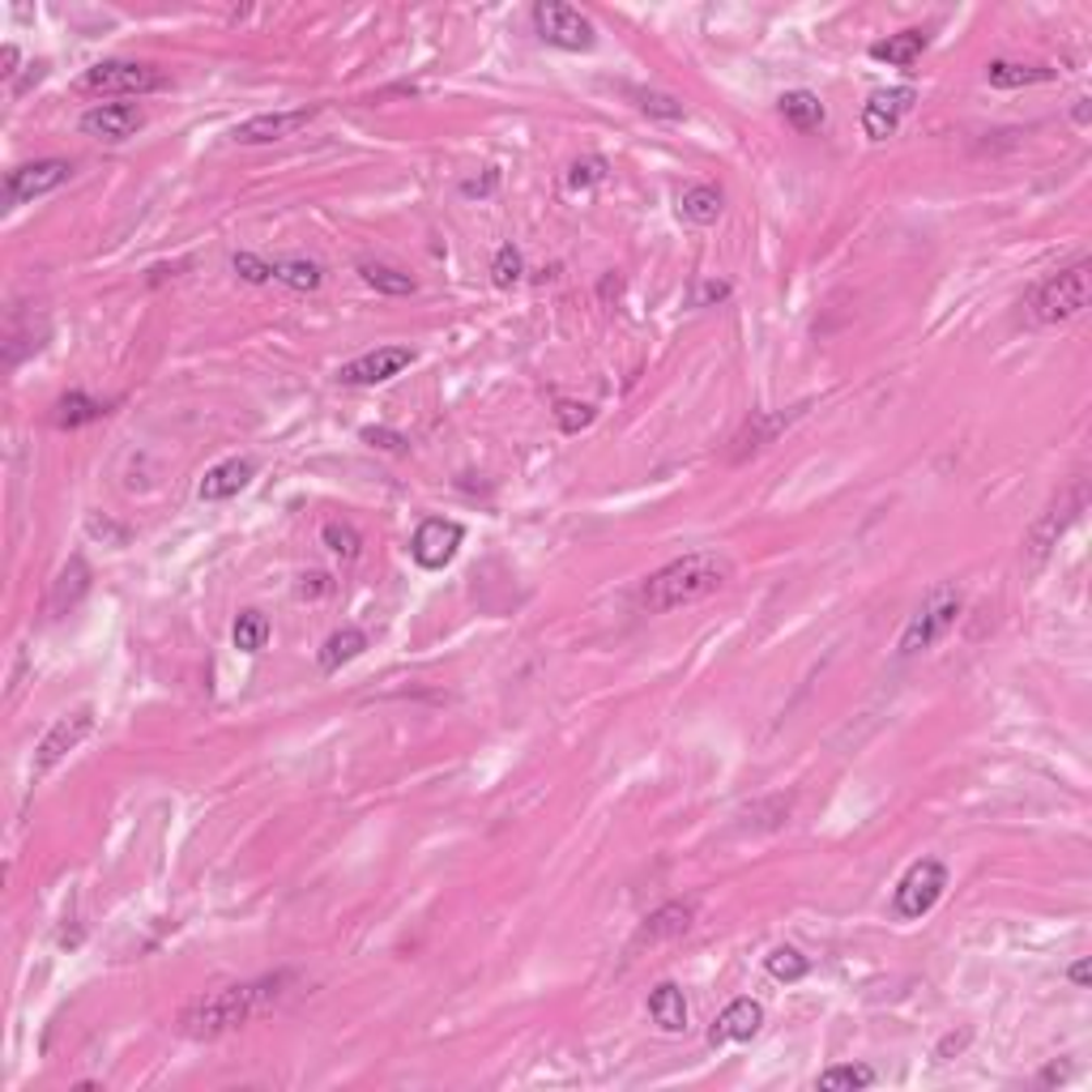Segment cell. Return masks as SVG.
I'll return each instance as SVG.
<instances>
[{
	"label": "cell",
	"mask_w": 1092,
	"mask_h": 1092,
	"mask_svg": "<svg viewBox=\"0 0 1092 1092\" xmlns=\"http://www.w3.org/2000/svg\"><path fill=\"white\" fill-rule=\"evenodd\" d=\"M291 986V973H274V978H256V982H240V986H222L214 994H201L193 998L175 1029L193 1042H214L222 1033H235L244 1029L248 1020H256L260 1011H269L274 1003H282V994Z\"/></svg>",
	"instance_id": "obj_1"
},
{
	"label": "cell",
	"mask_w": 1092,
	"mask_h": 1092,
	"mask_svg": "<svg viewBox=\"0 0 1092 1092\" xmlns=\"http://www.w3.org/2000/svg\"><path fill=\"white\" fill-rule=\"evenodd\" d=\"M735 581V563L717 550H692L666 568H657L641 585V606L653 610V615H666V610H679V606H692V602H704L713 597L717 590H726Z\"/></svg>",
	"instance_id": "obj_2"
},
{
	"label": "cell",
	"mask_w": 1092,
	"mask_h": 1092,
	"mask_svg": "<svg viewBox=\"0 0 1092 1092\" xmlns=\"http://www.w3.org/2000/svg\"><path fill=\"white\" fill-rule=\"evenodd\" d=\"M1089 278H1092L1089 260H1076V265L1058 269L1054 278H1045L1042 287L1033 291V299H1029L1033 320H1038V325H1063V320H1076V316L1089 307Z\"/></svg>",
	"instance_id": "obj_3"
},
{
	"label": "cell",
	"mask_w": 1092,
	"mask_h": 1092,
	"mask_svg": "<svg viewBox=\"0 0 1092 1092\" xmlns=\"http://www.w3.org/2000/svg\"><path fill=\"white\" fill-rule=\"evenodd\" d=\"M960 610H964V597H960L956 585L931 590V597H926V602L918 606V615L909 619V628L900 632V657H913V653H922V648L939 645L947 632L956 628Z\"/></svg>",
	"instance_id": "obj_4"
},
{
	"label": "cell",
	"mask_w": 1092,
	"mask_h": 1092,
	"mask_svg": "<svg viewBox=\"0 0 1092 1092\" xmlns=\"http://www.w3.org/2000/svg\"><path fill=\"white\" fill-rule=\"evenodd\" d=\"M944 893H947V866L939 858H922V862H913L900 875V884H896L893 893V913L900 922H918V918H926L939 905Z\"/></svg>",
	"instance_id": "obj_5"
},
{
	"label": "cell",
	"mask_w": 1092,
	"mask_h": 1092,
	"mask_svg": "<svg viewBox=\"0 0 1092 1092\" xmlns=\"http://www.w3.org/2000/svg\"><path fill=\"white\" fill-rule=\"evenodd\" d=\"M534 31H538V39L550 44V48L559 51H594L597 44V31L594 22L577 9V4H559V0H538L534 4Z\"/></svg>",
	"instance_id": "obj_6"
},
{
	"label": "cell",
	"mask_w": 1092,
	"mask_h": 1092,
	"mask_svg": "<svg viewBox=\"0 0 1092 1092\" xmlns=\"http://www.w3.org/2000/svg\"><path fill=\"white\" fill-rule=\"evenodd\" d=\"M1084 503H1089V483L1084 478H1076L1063 496L1054 499L1049 508H1045L1042 517L1033 521V530H1029V538H1024V550H1029V563L1038 568L1045 555L1058 546V538L1080 521V512H1084Z\"/></svg>",
	"instance_id": "obj_7"
},
{
	"label": "cell",
	"mask_w": 1092,
	"mask_h": 1092,
	"mask_svg": "<svg viewBox=\"0 0 1092 1092\" xmlns=\"http://www.w3.org/2000/svg\"><path fill=\"white\" fill-rule=\"evenodd\" d=\"M167 77L154 69V64H142V60H102L95 69L82 73V90L86 95H102V99H116V95H149V90H162Z\"/></svg>",
	"instance_id": "obj_8"
},
{
	"label": "cell",
	"mask_w": 1092,
	"mask_h": 1092,
	"mask_svg": "<svg viewBox=\"0 0 1092 1092\" xmlns=\"http://www.w3.org/2000/svg\"><path fill=\"white\" fill-rule=\"evenodd\" d=\"M69 175H73V162H64V158L22 162V167H13V171L4 175V205L13 209V205H26V201H35V197H48V193H56Z\"/></svg>",
	"instance_id": "obj_9"
},
{
	"label": "cell",
	"mask_w": 1092,
	"mask_h": 1092,
	"mask_svg": "<svg viewBox=\"0 0 1092 1092\" xmlns=\"http://www.w3.org/2000/svg\"><path fill=\"white\" fill-rule=\"evenodd\" d=\"M90 730H95V713H90V708H77V713H69V717H60L48 735L39 739V747H35V777L51 773L69 751H77V747L86 743Z\"/></svg>",
	"instance_id": "obj_10"
},
{
	"label": "cell",
	"mask_w": 1092,
	"mask_h": 1092,
	"mask_svg": "<svg viewBox=\"0 0 1092 1092\" xmlns=\"http://www.w3.org/2000/svg\"><path fill=\"white\" fill-rule=\"evenodd\" d=\"M316 120V107H295V111H265V116H252L244 124H235L231 142L235 146H274V142H287L295 137L299 129H307Z\"/></svg>",
	"instance_id": "obj_11"
},
{
	"label": "cell",
	"mask_w": 1092,
	"mask_h": 1092,
	"mask_svg": "<svg viewBox=\"0 0 1092 1092\" xmlns=\"http://www.w3.org/2000/svg\"><path fill=\"white\" fill-rule=\"evenodd\" d=\"M146 129V111L137 102H99L82 116V133L95 142H129L133 133Z\"/></svg>",
	"instance_id": "obj_12"
},
{
	"label": "cell",
	"mask_w": 1092,
	"mask_h": 1092,
	"mask_svg": "<svg viewBox=\"0 0 1092 1092\" xmlns=\"http://www.w3.org/2000/svg\"><path fill=\"white\" fill-rule=\"evenodd\" d=\"M465 538V530L457 525V521H445V517H427L418 530H414V538H410V555H414V563L418 568H427V572H436V568H445L448 559L457 555V546Z\"/></svg>",
	"instance_id": "obj_13"
},
{
	"label": "cell",
	"mask_w": 1092,
	"mask_h": 1092,
	"mask_svg": "<svg viewBox=\"0 0 1092 1092\" xmlns=\"http://www.w3.org/2000/svg\"><path fill=\"white\" fill-rule=\"evenodd\" d=\"M410 363H414V350L410 347H380V350H367V354L342 363V367H338V380H342V385H385V380L401 376Z\"/></svg>",
	"instance_id": "obj_14"
},
{
	"label": "cell",
	"mask_w": 1092,
	"mask_h": 1092,
	"mask_svg": "<svg viewBox=\"0 0 1092 1092\" xmlns=\"http://www.w3.org/2000/svg\"><path fill=\"white\" fill-rule=\"evenodd\" d=\"M913 86H896V90H879V95H871V102L862 107V133H866V142H888L896 129H900V120H905V111L913 107Z\"/></svg>",
	"instance_id": "obj_15"
},
{
	"label": "cell",
	"mask_w": 1092,
	"mask_h": 1092,
	"mask_svg": "<svg viewBox=\"0 0 1092 1092\" xmlns=\"http://www.w3.org/2000/svg\"><path fill=\"white\" fill-rule=\"evenodd\" d=\"M252 478H256V461H252V457H227V461H218V465L205 470L197 496L205 499V503H222V499L240 496Z\"/></svg>",
	"instance_id": "obj_16"
},
{
	"label": "cell",
	"mask_w": 1092,
	"mask_h": 1092,
	"mask_svg": "<svg viewBox=\"0 0 1092 1092\" xmlns=\"http://www.w3.org/2000/svg\"><path fill=\"white\" fill-rule=\"evenodd\" d=\"M764 1024V1007L755 998H735L708 1029V1042L713 1045H730V1042H751Z\"/></svg>",
	"instance_id": "obj_17"
},
{
	"label": "cell",
	"mask_w": 1092,
	"mask_h": 1092,
	"mask_svg": "<svg viewBox=\"0 0 1092 1092\" xmlns=\"http://www.w3.org/2000/svg\"><path fill=\"white\" fill-rule=\"evenodd\" d=\"M695 922V905L692 900H670L662 909H653L641 926V944H670L679 935H688Z\"/></svg>",
	"instance_id": "obj_18"
},
{
	"label": "cell",
	"mask_w": 1092,
	"mask_h": 1092,
	"mask_svg": "<svg viewBox=\"0 0 1092 1092\" xmlns=\"http://www.w3.org/2000/svg\"><path fill=\"white\" fill-rule=\"evenodd\" d=\"M648 1016L662 1033H683L688 1029V998L675 982H662L648 994Z\"/></svg>",
	"instance_id": "obj_19"
},
{
	"label": "cell",
	"mask_w": 1092,
	"mask_h": 1092,
	"mask_svg": "<svg viewBox=\"0 0 1092 1092\" xmlns=\"http://www.w3.org/2000/svg\"><path fill=\"white\" fill-rule=\"evenodd\" d=\"M802 410H806V405H794V410H786V414H781V410H777V414H751V423H747L743 432L735 436V461L747 457V452H755V448L768 445V440H773L786 423H794Z\"/></svg>",
	"instance_id": "obj_20"
},
{
	"label": "cell",
	"mask_w": 1092,
	"mask_h": 1092,
	"mask_svg": "<svg viewBox=\"0 0 1092 1092\" xmlns=\"http://www.w3.org/2000/svg\"><path fill=\"white\" fill-rule=\"evenodd\" d=\"M986 82H991L994 90H1020V86L1054 82V69L1049 64H1020V60H991Z\"/></svg>",
	"instance_id": "obj_21"
},
{
	"label": "cell",
	"mask_w": 1092,
	"mask_h": 1092,
	"mask_svg": "<svg viewBox=\"0 0 1092 1092\" xmlns=\"http://www.w3.org/2000/svg\"><path fill=\"white\" fill-rule=\"evenodd\" d=\"M926 31H900V35H888L884 44H871V60H884V64H896V69H905V64H913L922 51H926Z\"/></svg>",
	"instance_id": "obj_22"
},
{
	"label": "cell",
	"mask_w": 1092,
	"mask_h": 1092,
	"mask_svg": "<svg viewBox=\"0 0 1092 1092\" xmlns=\"http://www.w3.org/2000/svg\"><path fill=\"white\" fill-rule=\"evenodd\" d=\"M679 214H683L688 222H695V227L717 222V218H721V189H713V184H692V189H683Z\"/></svg>",
	"instance_id": "obj_23"
},
{
	"label": "cell",
	"mask_w": 1092,
	"mask_h": 1092,
	"mask_svg": "<svg viewBox=\"0 0 1092 1092\" xmlns=\"http://www.w3.org/2000/svg\"><path fill=\"white\" fill-rule=\"evenodd\" d=\"M363 648H367V636H363L359 628H342V632H333V636L320 645V657H316V662H320L325 675H333V670H342L347 662H354Z\"/></svg>",
	"instance_id": "obj_24"
},
{
	"label": "cell",
	"mask_w": 1092,
	"mask_h": 1092,
	"mask_svg": "<svg viewBox=\"0 0 1092 1092\" xmlns=\"http://www.w3.org/2000/svg\"><path fill=\"white\" fill-rule=\"evenodd\" d=\"M90 590V568L82 563V559H69V568L60 572V581H56V590H51V602L48 610L51 615H64L69 606H77V597Z\"/></svg>",
	"instance_id": "obj_25"
},
{
	"label": "cell",
	"mask_w": 1092,
	"mask_h": 1092,
	"mask_svg": "<svg viewBox=\"0 0 1092 1092\" xmlns=\"http://www.w3.org/2000/svg\"><path fill=\"white\" fill-rule=\"evenodd\" d=\"M274 282H282L291 291H316L325 282V269L307 256H282V260H274Z\"/></svg>",
	"instance_id": "obj_26"
},
{
	"label": "cell",
	"mask_w": 1092,
	"mask_h": 1092,
	"mask_svg": "<svg viewBox=\"0 0 1092 1092\" xmlns=\"http://www.w3.org/2000/svg\"><path fill=\"white\" fill-rule=\"evenodd\" d=\"M102 414H107V401H95L86 398V393H64V398L56 401V427H86V423H99Z\"/></svg>",
	"instance_id": "obj_27"
},
{
	"label": "cell",
	"mask_w": 1092,
	"mask_h": 1092,
	"mask_svg": "<svg viewBox=\"0 0 1092 1092\" xmlns=\"http://www.w3.org/2000/svg\"><path fill=\"white\" fill-rule=\"evenodd\" d=\"M781 116H786V124H794L798 133H811V129L824 124V102L815 99L811 90H786L781 95Z\"/></svg>",
	"instance_id": "obj_28"
},
{
	"label": "cell",
	"mask_w": 1092,
	"mask_h": 1092,
	"mask_svg": "<svg viewBox=\"0 0 1092 1092\" xmlns=\"http://www.w3.org/2000/svg\"><path fill=\"white\" fill-rule=\"evenodd\" d=\"M871 1084H875V1071L862 1067V1063L828 1067V1071H820V1080H815V1089H828V1092H853V1089H871Z\"/></svg>",
	"instance_id": "obj_29"
},
{
	"label": "cell",
	"mask_w": 1092,
	"mask_h": 1092,
	"mask_svg": "<svg viewBox=\"0 0 1092 1092\" xmlns=\"http://www.w3.org/2000/svg\"><path fill=\"white\" fill-rule=\"evenodd\" d=\"M764 969H768V978H777V982H802L806 973H811V960L798 951V947H777V951H768V960H764Z\"/></svg>",
	"instance_id": "obj_30"
},
{
	"label": "cell",
	"mask_w": 1092,
	"mask_h": 1092,
	"mask_svg": "<svg viewBox=\"0 0 1092 1092\" xmlns=\"http://www.w3.org/2000/svg\"><path fill=\"white\" fill-rule=\"evenodd\" d=\"M231 641H235V648H244V653H260V648L269 645V619L260 610H244L235 619V628H231Z\"/></svg>",
	"instance_id": "obj_31"
},
{
	"label": "cell",
	"mask_w": 1092,
	"mask_h": 1092,
	"mask_svg": "<svg viewBox=\"0 0 1092 1092\" xmlns=\"http://www.w3.org/2000/svg\"><path fill=\"white\" fill-rule=\"evenodd\" d=\"M359 274H363V282H367V287H376V291H385V295H414V278H410V274H398V269H389V265L363 260V265H359Z\"/></svg>",
	"instance_id": "obj_32"
},
{
	"label": "cell",
	"mask_w": 1092,
	"mask_h": 1092,
	"mask_svg": "<svg viewBox=\"0 0 1092 1092\" xmlns=\"http://www.w3.org/2000/svg\"><path fill=\"white\" fill-rule=\"evenodd\" d=\"M320 543L329 546L338 559H354L359 546H363V538H359V530H354L350 521H325V525H320Z\"/></svg>",
	"instance_id": "obj_33"
},
{
	"label": "cell",
	"mask_w": 1092,
	"mask_h": 1092,
	"mask_svg": "<svg viewBox=\"0 0 1092 1092\" xmlns=\"http://www.w3.org/2000/svg\"><path fill=\"white\" fill-rule=\"evenodd\" d=\"M521 274H525L521 252L512 248V244H503V248L496 252V260H492V282L508 291V287H517V282H521Z\"/></svg>",
	"instance_id": "obj_34"
},
{
	"label": "cell",
	"mask_w": 1092,
	"mask_h": 1092,
	"mask_svg": "<svg viewBox=\"0 0 1092 1092\" xmlns=\"http://www.w3.org/2000/svg\"><path fill=\"white\" fill-rule=\"evenodd\" d=\"M594 405L590 401H559L555 405V423H559V432H568V436H577V432H585L590 423H594Z\"/></svg>",
	"instance_id": "obj_35"
},
{
	"label": "cell",
	"mask_w": 1092,
	"mask_h": 1092,
	"mask_svg": "<svg viewBox=\"0 0 1092 1092\" xmlns=\"http://www.w3.org/2000/svg\"><path fill=\"white\" fill-rule=\"evenodd\" d=\"M602 180H606V158H577L568 167V189L572 193H585V189H594Z\"/></svg>",
	"instance_id": "obj_36"
},
{
	"label": "cell",
	"mask_w": 1092,
	"mask_h": 1092,
	"mask_svg": "<svg viewBox=\"0 0 1092 1092\" xmlns=\"http://www.w3.org/2000/svg\"><path fill=\"white\" fill-rule=\"evenodd\" d=\"M632 99L641 111L648 116H662V120H683V102L670 99V95H653V90H632Z\"/></svg>",
	"instance_id": "obj_37"
},
{
	"label": "cell",
	"mask_w": 1092,
	"mask_h": 1092,
	"mask_svg": "<svg viewBox=\"0 0 1092 1092\" xmlns=\"http://www.w3.org/2000/svg\"><path fill=\"white\" fill-rule=\"evenodd\" d=\"M235 274L244 278V282H269L274 278V260H260V256H252V252H235Z\"/></svg>",
	"instance_id": "obj_38"
},
{
	"label": "cell",
	"mask_w": 1092,
	"mask_h": 1092,
	"mask_svg": "<svg viewBox=\"0 0 1092 1092\" xmlns=\"http://www.w3.org/2000/svg\"><path fill=\"white\" fill-rule=\"evenodd\" d=\"M721 299H730V282H717V278H704V282H695L692 307H713V303H721Z\"/></svg>",
	"instance_id": "obj_39"
},
{
	"label": "cell",
	"mask_w": 1092,
	"mask_h": 1092,
	"mask_svg": "<svg viewBox=\"0 0 1092 1092\" xmlns=\"http://www.w3.org/2000/svg\"><path fill=\"white\" fill-rule=\"evenodd\" d=\"M496 184H499V175L496 171H487L483 180H465L461 193H465V197H487V193H496Z\"/></svg>",
	"instance_id": "obj_40"
},
{
	"label": "cell",
	"mask_w": 1092,
	"mask_h": 1092,
	"mask_svg": "<svg viewBox=\"0 0 1092 1092\" xmlns=\"http://www.w3.org/2000/svg\"><path fill=\"white\" fill-rule=\"evenodd\" d=\"M363 440H372V445H380V448H393V452L405 445L401 436H393V432H376V427H367V432H363Z\"/></svg>",
	"instance_id": "obj_41"
},
{
	"label": "cell",
	"mask_w": 1092,
	"mask_h": 1092,
	"mask_svg": "<svg viewBox=\"0 0 1092 1092\" xmlns=\"http://www.w3.org/2000/svg\"><path fill=\"white\" fill-rule=\"evenodd\" d=\"M1067 978H1071V982H1076V986L1084 991V986H1089V960H1076V964L1067 969Z\"/></svg>",
	"instance_id": "obj_42"
},
{
	"label": "cell",
	"mask_w": 1092,
	"mask_h": 1092,
	"mask_svg": "<svg viewBox=\"0 0 1092 1092\" xmlns=\"http://www.w3.org/2000/svg\"><path fill=\"white\" fill-rule=\"evenodd\" d=\"M0 60H4V77H13V73H17V69H13V64H17V48H13V44H4Z\"/></svg>",
	"instance_id": "obj_43"
},
{
	"label": "cell",
	"mask_w": 1092,
	"mask_h": 1092,
	"mask_svg": "<svg viewBox=\"0 0 1092 1092\" xmlns=\"http://www.w3.org/2000/svg\"><path fill=\"white\" fill-rule=\"evenodd\" d=\"M1071 116H1076V124H1089V99H1076V111H1071Z\"/></svg>",
	"instance_id": "obj_44"
},
{
	"label": "cell",
	"mask_w": 1092,
	"mask_h": 1092,
	"mask_svg": "<svg viewBox=\"0 0 1092 1092\" xmlns=\"http://www.w3.org/2000/svg\"><path fill=\"white\" fill-rule=\"evenodd\" d=\"M964 1042H969V1033H960V1038H947V1042L939 1045V1054H947V1049H960Z\"/></svg>",
	"instance_id": "obj_45"
}]
</instances>
